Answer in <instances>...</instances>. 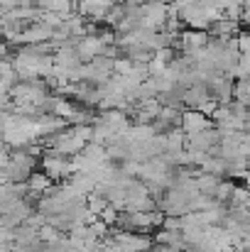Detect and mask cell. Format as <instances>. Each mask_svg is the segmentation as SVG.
Listing matches in <instances>:
<instances>
[{
    "label": "cell",
    "instance_id": "cell-2",
    "mask_svg": "<svg viewBox=\"0 0 250 252\" xmlns=\"http://www.w3.org/2000/svg\"><path fill=\"white\" fill-rule=\"evenodd\" d=\"M206 42H209V32H206V30H189V27H184V30L179 32V37H177V49H179L181 54L191 57L194 52L204 49Z\"/></svg>",
    "mask_w": 250,
    "mask_h": 252
},
{
    "label": "cell",
    "instance_id": "cell-4",
    "mask_svg": "<svg viewBox=\"0 0 250 252\" xmlns=\"http://www.w3.org/2000/svg\"><path fill=\"white\" fill-rule=\"evenodd\" d=\"M101 49H103V42L98 39V34H83V37H76V42H74V52H76L81 64L98 57Z\"/></svg>",
    "mask_w": 250,
    "mask_h": 252
},
{
    "label": "cell",
    "instance_id": "cell-16",
    "mask_svg": "<svg viewBox=\"0 0 250 252\" xmlns=\"http://www.w3.org/2000/svg\"><path fill=\"white\" fill-rule=\"evenodd\" d=\"M133 2H138V5H145V2H155V0H133Z\"/></svg>",
    "mask_w": 250,
    "mask_h": 252
},
{
    "label": "cell",
    "instance_id": "cell-1",
    "mask_svg": "<svg viewBox=\"0 0 250 252\" xmlns=\"http://www.w3.org/2000/svg\"><path fill=\"white\" fill-rule=\"evenodd\" d=\"M37 169L39 171H44L47 174V179L49 181H54V184H62V181H67L74 171L69 167V159H64V157H57V155H42L39 157V162H37Z\"/></svg>",
    "mask_w": 250,
    "mask_h": 252
},
{
    "label": "cell",
    "instance_id": "cell-14",
    "mask_svg": "<svg viewBox=\"0 0 250 252\" xmlns=\"http://www.w3.org/2000/svg\"><path fill=\"white\" fill-rule=\"evenodd\" d=\"M98 218L106 223V225H115V218H118V208L113 203H106V208L98 213Z\"/></svg>",
    "mask_w": 250,
    "mask_h": 252
},
{
    "label": "cell",
    "instance_id": "cell-11",
    "mask_svg": "<svg viewBox=\"0 0 250 252\" xmlns=\"http://www.w3.org/2000/svg\"><path fill=\"white\" fill-rule=\"evenodd\" d=\"M233 186H236V181L233 179H221L218 181V186H216V191H214V198L218 201V203H228V198H231V193H233Z\"/></svg>",
    "mask_w": 250,
    "mask_h": 252
},
{
    "label": "cell",
    "instance_id": "cell-10",
    "mask_svg": "<svg viewBox=\"0 0 250 252\" xmlns=\"http://www.w3.org/2000/svg\"><path fill=\"white\" fill-rule=\"evenodd\" d=\"M17 81V74H15V66H12V59L5 57L0 59V84H5L7 88Z\"/></svg>",
    "mask_w": 250,
    "mask_h": 252
},
{
    "label": "cell",
    "instance_id": "cell-15",
    "mask_svg": "<svg viewBox=\"0 0 250 252\" xmlns=\"http://www.w3.org/2000/svg\"><path fill=\"white\" fill-rule=\"evenodd\" d=\"M236 47H238L241 54H248L250 52V37H248V32H246L243 27H241L238 34H236Z\"/></svg>",
    "mask_w": 250,
    "mask_h": 252
},
{
    "label": "cell",
    "instance_id": "cell-9",
    "mask_svg": "<svg viewBox=\"0 0 250 252\" xmlns=\"http://www.w3.org/2000/svg\"><path fill=\"white\" fill-rule=\"evenodd\" d=\"M199 169H201V171H209V174H214V176H218V179H226V174H228V162L221 159V157H206V162H204Z\"/></svg>",
    "mask_w": 250,
    "mask_h": 252
},
{
    "label": "cell",
    "instance_id": "cell-18",
    "mask_svg": "<svg viewBox=\"0 0 250 252\" xmlns=\"http://www.w3.org/2000/svg\"><path fill=\"white\" fill-rule=\"evenodd\" d=\"M0 20H2V12H0Z\"/></svg>",
    "mask_w": 250,
    "mask_h": 252
},
{
    "label": "cell",
    "instance_id": "cell-3",
    "mask_svg": "<svg viewBox=\"0 0 250 252\" xmlns=\"http://www.w3.org/2000/svg\"><path fill=\"white\" fill-rule=\"evenodd\" d=\"M211 125V118H206L204 113H199L196 108H181L179 115V127L184 135H196L201 130H206Z\"/></svg>",
    "mask_w": 250,
    "mask_h": 252
},
{
    "label": "cell",
    "instance_id": "cell-13",
    "mask_svg": "<svg viewBox=\"0 0 250 252\" xmlns=\"http://www.w3.org/2000/svg\"><path fill=\"white\" fill-rule=\"evenodd\" d=\"M233 100L248 105V79H233Z\"/></svg>",
    "mask_w": 250,
    "mask_h": 252
},
{
    "label": "cell",
    "instance_id": "cell-8",
    "mask_svg": "<svg viewBox=\"0 0 250 252\" xmlns=\"http://www.w3.org/2000/svg\"><path fill=\"white\" fill-rule=\"evenodd\" d=\"M74 113V100L69 98H62V95H52V115L57 118H64L69 123V115Z\"/></svg>",
    "mask_w": 250,
    "mask_h": 252
},
{
    "label": "cell",
    "instance_id": "cell-17",
    "mask_svg": "<svg viewBox=\"0 0 250 252\" xmlns=\"http://www.w3.org/2000/svg\"><path fill=\"white\" fill-rule=\"evenodd\" d=\"M0 42H2V34H0Z\"/></svg>",
    "mask_w": 250,
    "mask_h": 252
},
{
    "label": "cell",
    "instance_id": "cell-6",
    "mask_svg": "<svg viewBox=\"0 0 250 252\" xmlns=\"http://www.w3.org/2000/svg\"><path fill=\"white\" fill-rule=\"evenodd\" d=\"M241 30V25L236 20H228V17H218L209 25V37H236Z\"/></svg>",
    "mask_w": 250,
    "mask_h": 252
},
{
    "label": "cell",
    "instance_id": "cell-12",
    "mask_svg": "<svg viewBox=\"0 0 250 252\" xmlns=\"http://www.w3.org/2000/svg\"><path fill=\"white\" fill-rule=\"evenodd\" d=\"M64 233H59L54 225H49V223H44V225H39L37 228V238H39V243L42 245H49V243H54V240H59Z\"/></svg>",
    "mask_w": 250,
    "mask_h": 252
},
{
    "label": "cell",
    "instance_id": "cell-5",
    "mask_svg": "<svg viewBox=\"0 0 250 252\" xmlns=\"http://www.w3.org/2000/svg\"><path fill=\"white\" fill-rule=\"evenodd\" d=\"M211 93H209V86L196 81V84H189L181 88V105L184 108H199L204 100H209Z\"/></svg>",
    "mask_w": 250,
    "mask_h": 252
},
{
    "label": "cell",
    "instance_id": "cell-7",
    "mask_svg": "<svg viewBox=\"0 0 250 252\" xmlns=\"http://www.w3.org/2000/svg\"><path fill=\"white\" fill-rule=\"evenodd\" d=\"M37 7L49 10V12H57V15L64 20L67 15H71V12H74V0H39V5H37Z\"/></svg>",
    "mask_w": 250,
    "mask_h": 252
}]
</instances>
